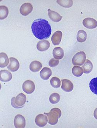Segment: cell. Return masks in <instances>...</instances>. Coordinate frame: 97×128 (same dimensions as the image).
I'll return each instance as SVG.
<instances>
[{
	"label": "cell",
	"instance_id": "cell-18",
	"mask_svg": "<svg viewBox=\"0 0 97 128\" xmlns=\"http://www.w3.org/2000/svg\"><path fill=\"white\" fill-rule=\"evenodd\" d=\"M42 67V65L41 63L37 61H33L29 66V68L31 71L33 72H38L41 69Z\"/></svg>",
	"mask_w": 97,
	"mask_h": 128
},
{
	"label": "cell",
	"instance_id": "cell-23",
	"mask_svg": "<svg viewBox=\"0 0 97 128\" xmlns=\"http://www.w3.org/2000/svg\"><path fill=\"white\" fill-rule=\"evenodd\" d=\"M89 88L92 92L97 95V77L91 80L89 83Z\"/></svg>",
	"mask_w": 97,
	"mask_h": 128
},
{
	"label": "cell",
	"instance_id": "cell-1",
	"mask_svg": "<svg viewBox=\"0 0 97 128\" xmlns=\"http://www.w3.org/2000/svg\"><path fill=\"white\" fill-rule=\"evenodd\" d=\"M31 29L33 35L39 40L47 39L51 34V25L48 21L44 19H37L33 21Z\"/></svg>",
	"mask_w": 97,
	"mask_h": 128
},
{
	"label": "cell",
	"instance_id": "cell-7",
	"mask_svg": "<svg viewBox=\"0 0 97 128\" xmlns=\"http://www.w3.org/2000/svg\"><path fill=\"white\" fill-rule=\"evenodd\" d=\"M10 63L7 68L12 72H15L18 70L20 66V64L18 60L14 58L11 57L9 58Z\"/></svg>",
	"mask_w": 97,
	"mask_h": 128
},
{
	"label": "cell",
	"instance_id": "cell-10",
	"mask_svg": "<svg viewBox=\"0 0 97 128\" xmlns=\"http://www.w3.org/2000/svg\"><path fill=\"white\" fill-rule=\"evenodd\" d=\"M33 10L32 5L29 3H25L21 6L20 12L22 15L26 16L29 14Z\"/></svg>",
	"mask_w": 97,
	"mask_h": 128
},
{
	"label": "cell",
	"instance_id": "cell-8",
	"mask_svg": "<svg viewBox=\"0 0 97 128\" xmlns=\"http://www.w3.org/2000/svg\"><path fill=\"white\" fill-rule=\"evenodd\" d=\"M35 124L39 127H44L46 125L48 122L47 117L43 114H39L36 116L35 118Z\"/></svg>",
	"mask_w": 97,
	"mask_h": 128
},
{
	"label": "cell",
	"instance_id": "cell-17",
	"mask_svg": "<svg viewBox=\"0 0 97 128\" xmlns=\"http://www.w3.org/2000/svg\"><path fill=\"white\" fill-rule=\"evenodd\" d=\"M53 54L54 57L56 60H61L64 56V50L60 47L54 48Z\"/></svg>",
	"mask_w": 97,
	"mask_h": 128
},
{
	"label": "cell",
	"instance_id": "cell-9",
	"mask_svg": "<svg viewBox=\"0 0 97 128\" xmlns=\"http://www.w3.org/2000/svg\"><path fill=\"white\" fill-rule=\"evenodd\" d=\"M83 24L86 28L89 29H94L97 26V22L93 18H87L84 20Z\"/></svg>",
	"mask_w": 97,
	"mask_h": 128
},
{
	"label": "cell",
	"instance_id": "cell-3",
	"mask_svg": "<svg viewBox=\"0 0 97 128\" xmlns=\"http://www.w3.org/2000/svg\"><path fill=\"white\" fill-rule=\"evenodd\" d=\"M26 101V97L22 93L19 94L16 97L11 99V105L15 108H20L23 107Z\"/></svg>",
	"mask_w": 97,
	"mask_h": 128
},
{
	"label": "cell",
	"instance_id": "cell-4",
	"mask_svg": "<svg viewBox=\"0 0 97 128\" xmlns=\"http://www.w3.org/2000/svg\"><path fill=\"white\" fill-rule=\"evenodd\" d=\"M86 61V55L83 51H80L74 56L72 59L74 66L83 65Z\"/></svg>",
	"mask_w": 97,
	"mask_h": 128
},
{
	"label": "cell",
	"instance_id": "cell-22",
	"mask_svg": "<svg viewBox=\"0 0 97 128\" xmlns=\"http://www.w3.org/2000/svg\"><path fill=\"white\" fill-rule=\"evenodd\" d=\"M9 14L8 8L5 6H0V19L1 20H4L7 17Z\"/></svg>",
	"mask_w": 97,
	"mask_h": 128
},
{
	"label": "cell",
	"instance_id": "cell-25",
	"mask_svg": "<svg viewBox=\"0 0 97 128\" xmlns=\"http://www.w3.org/2000/svg\"><path fill=\"white\" fill-rule=\"evenodd\" d=\"M49 100L50 102L52 104H57L60 100V96L59 94L54 93L50 96Z\"/></svg>",
	"mask_w": 97,
	"mask_h": 128
},
{
	"label": "cell",
	"instance_id": "cell-12",
	"mask_svg": "<svg viewBox=\"0 0 97 128\" xmlns=\"http://www.w3.org/2000/svg\"><path fill=\"white\" fill-rule=\"evenodd\" d=\"M12 78V74L8 70H1L0 71V80L3 82L10 81Z\"/></svg>",
	"mask_w": 97,
	"mask_h": 128
},
{
	"label": "cell",
	"instance_id": "cell-27",
	"mask_svg": "<svg viewBox=\"0 0 97 128\" xmlns=\"http://www.w3.org/2000/svg\"><path fill=\"white\" fill-rule=\"evenodd\" d=\"M57 2L59 5L64 8H69L71 7L73 5V1L71 0H57Z\"/></svg>",
	"mask_w": 97,
	"mask_h": 128
},
{
	"label": "cell",
	"instance_id": "cell-14",
	"mask_svg": "<svg viewBox=\"0 0 97 128\" xmlns=\"http://www.w3.org/2000/svg\"><path fill=\"white\" fill-rule=\"evenodd\" d=\"M63 36V33L60 31H57L54 32L51 37L52 42L54 46L59 45L61 42Z\"/></svg>",
	"mask_w": 97,
	"mask_h": 128
},
{
	"label": "cell",
	"instance_id": "cell-13",
	"mask_svg": "<svg viewBox=\"0 0 97 128\" xmlns=\"http://www.w3.org/2000/svg\"><path fill=\"white\" fill-rule=\"evenodd\" d=\"M50 43L47 40H42L40 41L37 44V48L38 50L41 52L47 50L50 47Z\"/></svg>",
	"mask_w": 97,
	"mask_h": 128
},
{
	"label": "cell",
	"instance_id": "cell-24",
	"mask_svg": "<svg viewBox=\"0 0 97 128\" xmlns=\"http://www.w3.org/2000/svg\"><path fill=\"white\" fill-rule=\"evenodd\" d=\"M72 74L76 77H79L82 76L83 73V68L79 66H74L72 69Z\"/></svg>",
	"mask_w": 97,
	"mask_h": 128
},
{
	"label": "cell",
	"instance_id": "cell-11",
	"mask_svg": "<svg viewBox=\"0 0 97 128\" xmlns=\"http://www.w3.org/2000/svg\"><path fill=\"white\" fill-rule=\"evenodd\" d=\"M61 81V88L63 90L68 92L72 91L74 88V85L71 82L67 79H63Z\"/></svg>",
	"mask_w": 97,
	"mask_h": 128
},
{
	"label": "cell",
	"instance_id": "cell-26",
	"mask_svg": "<svg viewBox=\"0 0 97 128\" xmlns=\"http://www.w3.org/2000/svg\"><path fill=\"white\" fill-rule=\"evenodd\" d=\"M50 84L51 86L53 88H58L61 85V82L58 77H53L50 80Z\"/></svg>",
	"mask_w": 97,
	"mask_h": 128
},
{
	"label": "cell",
	"instance_id": "cell-2",
	"mask_svg": "<svg viewBox=\"0 0 97 128\" xmlns=\"http://www.w3.org/2000/svg\"><path fill=\"white\" fill-rule=\"evenodd\" d=\"M44 114L47 116L49 124L55 125L58 123V119L60 118L62 113L59 108H54L51 110L49 113L44 112Z\"/></svg>",
	"mask_w": 97,
	"mask_h": 128
},
{
	"label": "cell",
	"instance_id": "cell-6",
	"mask_svg": "<svg viewBox=\"0 0 97 128\" xmlns=\"http://www.w3.org/2000/svg\"><path fill=\"white\" fill-rule=\"evenodd\" d=\"M14 125L16 128H23L26 126L25 118L21 114L16 115L14 119Z\"/></svg>",
	"mask_w": 97,
	"mask_h": 128
},
{
	"label": "cell",
	"instance_id": "cell-20",
	"mask_svg": "<svg viewBox=\"0 0 97 128\" xmlns=\"http://www.w3.org/2000/svg\"><path fill=\"white\" fill-rule=\"evenodd\" d=\"M83 69L84 74H88L90 73L93 69V64L92 62L89 60H86L85 63L82 66Z\"/></svg>",
	"mask_w": 97,
	"mask_h": 128
},
{
	"label": "cell",
	"instance_id": "cell-28",
	"mask_svg": "<svg viewBox=\"0 0 97 128\" xmlns=\"http://www.w3.org/2000/svg\"><path fill=\"white\" fill-rule=\"evenodd\" d=\"M59 62V61L58 60H56L55 58H52L49 61V65L51 67H55L58 65Z\"/></svg>",
	"mask_w": 97,
	"mask_h": 128
},
{
	"label": "cell",
	"instance_id": "cell-16",
	"mask_svg": "<svg viewBox=\"0 0 97 128\" xmlns=\"http://www.w3.org/2000/svg\"><path fill=\"white\" fill-rule=\"evenodd\" d=\"M52 74V72L51 69L47 67L44 68L40 72V77L44 80H48Z\"/></svg>",
	"mask_w": 97,
	"mask_h": 128
},
{
	"label": "cell",
	"instance_id": "cell-21",
	"mask_svg": "<svg viewBox=\"0 0 97 128\" xmlns=\"http://www.w3.org/2000/svg\"><path fill=\"white\" fill-rule=\"evenodd\" d=\"M87 34L85 31L80 30L77 32V39L79 42H84L87 39Z\"/></svg>",
	"mask_w": 97,
	"mask_h": 128
},
{
	"label": "cell",
	"instance_id": "cell-5",
	"mask_svg": "<svg viewBox=\"0 0 97 128\" xmlns=\"http://www.w3.org/2000/svg\"><path fill=\"white\" fill-rule=\"evenodd\" d=\"M22 89L28 94L32 93L35 89V85L33 82L30 80H27L22 85Z\"/></svg>",
	"mask_w": 97,
	"mask_h": 128
},
{
	"label": "cell",
	"instance_id": "cell-15",
	"mask_svg": "<svg viewBox=\"0 0 97 128\" xmlns=\"http://www.w3.org/2000/svg\"><path fill=\"white\" fill-rule=\"evenodd\" d=\"M48 15L50 19L55 22H60L62 20L63 17L61 16L58 12L48 9Z\"/></svg>",
	"mask_w": 97,
	"mask_h": 128
},
{
	"label": "cell",
	"instance_id": "cell-29",
	"mask_svg": "<svg viewBox=\"0 0 97 128\" xmlns=\"http://www.w3.org/2000/svg\"><path fill=\"white\" fill-rule=\"evenodd\" d=\"M94 116L95 118L97 120V108H96L94 111Z\"/></svg>",
	"mask_w": 97,
	"mask_h": 128
},
{
	"label": "cell",
	"instance_id": "cell-19",
	"mask_svg": "<svg viewBox=\"0 0 97 128\" xmlns=\"http://www.w3.org/2000/svg\"><path fill=\"white\" fill-rule=\"evenodd\" d=\"M9 59L8 56L4 52L0 54V67L2 68L5 67L8 65Z\"/></svg>",
	"mask_w": 97,
	"mask_h": 128
}]
</instances>
